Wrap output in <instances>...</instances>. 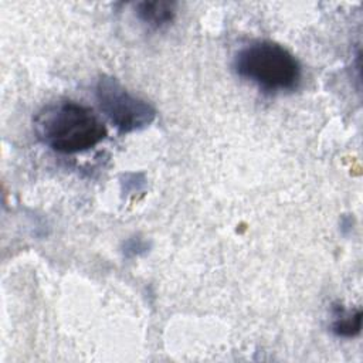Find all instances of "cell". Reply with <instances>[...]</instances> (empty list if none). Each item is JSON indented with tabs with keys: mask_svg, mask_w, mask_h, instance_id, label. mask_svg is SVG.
Listing matches in <instances>:
<instances>
[{
	"mask_svg": "<svg viewBox=\"0 0 363 363\" xmlns=\"http://www.w3.org/2000/svg\"><path fill=\"white\" fill-rule=\"evenodd\" d=\"M37 138L58 153L92 149L106 136V126L88 106L74 101H55L43 106L34 118Z\"/></svg>",
	"mask_w": 363,
	"mask_h": 363,
	"instance_id": "obj_1",
	"label": "cell"
},
{
	"mask_svg": "<svg viewBox=\"0 0 363 363\" xmlns=\"http://www.w3.org/2000/svg\"><path fill=\"white\" fill-rule=\"evenodd\" d=\"M234 71L269 92L289 91L301 81V65L284 45L261 40L242 47L234 57Z\"/></svg>",
	"mask_w": 363,
	"mask_h": 363,
	"instance_id": "obj_2",
	"label": "cell"
},
{
	"mask_svg": "<svg viewBox=\"0 0 363 363\" xmlns=\"http://www.w3.org/2000/svg\"><path fill=\"white\" fill-rule=\"evenodd\" d=\"M95 96L101 111L122 133L147 128L156 118V109L130 94L116 78L102 75L95 86Z\"/></svg>",
	"mask_w": 363,
	"mask_h": 363,
	"instance_id": "obj_3",
	"label": "cell"
},
{
	"mask_svg": "<svg viewBox=\"0 0 363 363\" xmlns=\"http://www.w3.org/2000/svg\"><path fill=\"white\" fill-rule=\"evenodd\" d=\"M135 14L139 21L153 30L169 26L176 17V4L166 0L139 1L135 4Z\"/></svg>",
	"mask_w": 363,
	"mask_h": 363,
	"instance_id": "obj_4",
	"label": "cell"
},
{
	"mask_svg": "<svg viewBox=\"0 0 363 363\" xmlns=\"http://www.w3.org/2000/svg\"><path fill=\"white\" fill-rule=\"evenodd\" d=\"M362 316L360 309L347 311L342 306H336L330 329L339 337H353L360 333Z\"/></svg>",
	"mask_w": 363,
	"mask_h": 363,
	"instance_id": "obj_5",
	"label": "cell"
},
{
	"mask_svg": "<svg viewBox=\"0 0 363 363\" xmlns=\"http://www.w3.org/2000/svg\"><path fill=\"white\" fill-rule=\"evenodd\" d=\"M147 248H149V245H147L146 241H143L139 237H132L128 241H125L123 254L126 257H138V255L146 252Z\"/></svg>",
	"mask_w": 363,
	"mask_h": 363,
	"instance_id": "obj_6",
	"label": "cell"
}]
</instances>
